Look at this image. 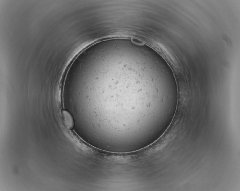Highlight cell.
Segmentation results:
<instances>
[{
    "label": "cell",
    "mask_w": 240,
    "mask_h": 191,
    "mask_svg": "<svg viewBox=\"0 0 240 191\" xmlns=\"http://www.w3.org/2000/svg\"><path fill=\"white\" fill-rule=\"evenodd\" d=\"M64 117L68 127L70 128H72L73 126V121L72 117L67 111H64Z\"/></svg>",
    "instance_id": "1"
}]
</instances>
